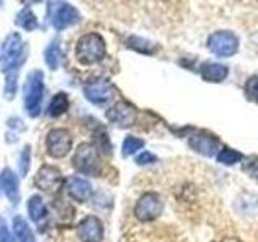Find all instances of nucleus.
Instances as JSON below:
<instances>
[{"label": "nucleus", "mask_w": 258, "mask_h": 242, "mask_svg": "<svg viewBox=\"0 0 258 242\" xmlns=\"http://www.w3.org/2000/svg\"><path fill=\"white\" fill-rule=\"evenodd\" d=\"M28 56V44L21 40V36L18 32L10 34L0 48V68L4 73H13L18 71V68L26 62Z\"/></svg>", "instance_id": "f257e3e1"}, {"label": "nucleus", "mask_w": 258, "mask_h": 242, "mask_svg": "<svg viewBox=\"0 0 258 242\" xmlns=\"http://www.w3.org/2000/svg\"><path fill=\"white\" fill-rule=\"evenodd\" d=\"M44 99V73L40 70H32L26 76L23 86V103L24 110L31 118L40 115Z\"/></svg>", "instance_id": "f03ea898"}, {"label": "nucleus", "mask_w": 258, "mask_h": 242, "mask_svg": "<svg viewBox=\"0 0 258 242\" xmlns=\"http://www.w3.org/2000/svg\"><path fill=\"white\" fill-rule=\"evenodd\" d=\"M107 55V47L105 40L99 32H89V34L81 36L76 44V58L83 65H94L99 63Z\"/></svg>", "instance_id": "7ed1b4c3"}, {"label": "nucleus", "mask_w": 258, "mask_h": 242, "mask_svg": "<svg viewBox=\"0 0 258 242\" xmlns=\"http://www.w3.org/2000/svg\"><path fill=\"white\" fill-rule=\"evenodd\" d=\"M73 166L83 174L94 176L99 173L100 157H99V150H97L95 145L89 142L81 144L75 152V157H73Z\"/></svg>", "instance_id": "20e7f679"}, {"label": "nucleus", "mask_w": 258, "mask_h": 242, "mask_svg": "<svg viewBox=\"0 0 258 242\" xmlns=\"http://www.w3.org/2000/svg\"><path fill=\"white\" fill-rule=\"evenodd\" d=\"M208 50L220 58H228V56L236 55L239 50V39L231 31H216L210 34L207 40Z\"/></svg>", "instance_id": "39448f33"}, {"label": "nucleus", "mask_w": 258, "mask_h": 242, "mask_svg": "<svg viewBox=\"0 0 258 242\" xmlns=\"http://www.w3.org/2000/svg\"><path fill=\"white\" fill-rule=\"evenodd\" d=\"M163 212V200L157 192H145L134 207V216L142 223L153 221Z\"/></svg>", "instance_id": "423d86ee"}, {"label": "nucleus", "mask_w": 258, "mask_h": 242, "mask_svg": "<svg viewBox=\"0 0 258 242\" xmlns=\"http://www.w3.org/2000/svg\"><path fill=\"white\" fill-rule=\"evenodd\" d=\"M45 147L52 158H63L68 155L73 147V136L64 128L50 129L45 139Z\"/></svg>", "instance_id": "0eeeda50"}, {"label": "nucleus", "mask_w": 258, "mask_h": 242, "mask_svg": "<svg viewBox=\"0 0 258 242\" xmlns=\"http://www.w3.org/2000/svg\"><path fill=\"white\" fill-rule=\"evenodd\" d=\"M86 99L94 105H105L115 97V86L105 78H94L84 84Z\"/></svg>", "instance_id": "6e6552de"}, {"label": "nucleus", "mask_w": 258, "mask_h": 242, "mask_svg": "<svg viewBox=\"0 0 258 242\" xmlns=\"http://www.w3.org/2000/svg\"><path fill=\"white\" fill-rule=\"evenodd\" d=\"M48 10H50V23L56 31L68 29L71 26H75V24H78L81 20L79 12L71 4L55 2V4H50Z\"/></svg>", "instance_id": "1a4fd4ad"}, {"label": "nucleus", "mask_w": 258, "mask_h": 242, "mask_svg": "<svg viewBox=\"0 0 258 242\" xmlns=\"http://www.w3.org/2000/svg\"><path fill=\"white\" fill-rule=\"evenodd\" d=\"M187 144L194 152H197L204 157H215L223 149L220 139L215 134L207 131H197L190 134Z\"/></svg>", "instance_id": "9d476101"}, {"label": "nucleus", "mask_w": 258, "mask_h": 242, "mask_svg": "<svg viewBox=\"0 0 258 242\" xmlns=\"http://www.w3.org/2000/svg\"><path fill=\"white\" fill-rule=\"evenodd\" d=\"M105 116H107V119L111 125H115L119 129H124L136 123L137 110L133 103H129L126 100H119L115 105H111L107 110V113H105Z\"/></svg>", "instance_id": "9b49d317"}, {"label": "nucleus", "mask_w": 258, "mask_h": 242, "mask_svg": "<svg viewBox=\"0 0 258 242\" xmlns=\"http://www.w3.org/2000/svg\"><path fill=\"white\" fill-rule=\"evenodd\" d=\"M78 237L81 242H102L103 223L94 215H89L78 224Z\"/></svg>", "instance_id": "f8f14e48"}, {"label": "nucleus", "mask_w": 258, "mask_h": 242, "mask_svg": "<svg viewBox=\"0 0 258 242\" xmlns=\"http://www.w3.org/2000/svg\"><path fill=\"white\" fill-rule=\"evenodd\" d=\"M61 183H63L61 171L56 166H52V165L40 166V169L36 174V186L40 191L53 192L60 188Z\"/></svg>", "instance_id": "ddd939ff"}, {"label": "nucleus", "mask_w": 258, "mask_h": 242, "mask_svg": "<svg viewBox=\"0 0 258 242\" xmlns=\"http://www.w3.org/2000/svg\"><path fill=\"white\" fill-rule=\"evenodd\" d=\"M64 191L76 202H86L92 196V186L87 179L79 176H70L64 179Z\"/></svg>", "instance_id": "4468645a"}, {"label": "nucleus", "mask_w": 258, "mask_h": 242, "mask_svg": "<svg viewBox=\"0 0 258 242\" xmlns=\"http://www.w3.org/2000/svg\"><path fill=\"white\" fill-rule=\"evenodd\" d=\"M0 186H2L4 194L8 197L12 204L20 202V179L10 168H4L0 173Z\"/></svg>", "instance_id": "2eb2a0df"}, {"label": "nucleus", "mask_w": 258, "mask_h": 242, "mask_svg": "<svg viewBox=\"0 0 258 242\" xmlns=\"http://www.w3.org/2000/svg\"><path fill=\"white\" fill-rule=\"evenodd\" d=\"M200 75L205 81H210V83H223L229 75V68L221 63L205 62L200 67Z\"/></svg>", "instance_id": "dca6fc26"}, {"label": "nucleus", "mask_w": 258, "mask_h": 242, "mask_svg": "<svg viewBox=\"0 0 258 242\" xmlns=\"http://www.w3.org/2000/svg\"><path fill=\"white\" fill-rule=\"evenodd\" d=\"M12 226H13L15 237L18 239L20 242H36L34 232H32L31 226L28 224V221L24 220L21 215H16L13 218Z\"/></svg>", "instance_id": "f3484780"}, {"label": "nucleus", "mask_w": 258, "mask_h": 242, "mask_svg": "<svg viewBox=\"0 0 258 242\" xmlns=\"http://www.w3.org/2000/svg\"><path fill=\"white\" fill-rule=\"evenodd\" d=\"M28 213H29V218L34 223H42L45 218L48 216V212H47V207L44 204V199L40 196H32L29 200H28Z\"/></svg>", "instance_id": "a211bd4d"}, {"label": "nucleus", "mask_w": 258, "mask_h": 242, "mask_svg": "<svg viewBox=\"0 0 258 242\" xmlns=\"http://www.w3.org/2000/svg\"><path fill=\"white\" fill-rule=\"evenodd\" d=\"M68 107H70L68 95L64 94V92H58V94H55V95L52 97L50 103H48L47 113H48V116L58 118V116L63 115V113H67Z\"/></svg>", "instance_id": "6ab92c4d"}, {"label": "nucleus", "mask_w": 258, "mask_h": 242, "mask_svg": "<svg viewBox=\"0 0 258 242\" xmlns=\"http://www.w3.org/2000/svg\"><path fill=\"white\" fill-rule=\"evenodd\" d=\"M45 63L47 67L50 70H56L60 67L61 63V58H63V53H61V47H60V39H55L50 42V45H48L45 48Z\"/></svg>", "instance_id": "aec40b11"}, {"label": "nucleus", "mask_w": 258, "mask_h": 242, "mask_svg": "<svg viewBox=\"0 0 258 242\" xmlns=\"http://www.w3.org/2000/svg\"><path fill=\"white\" fill-rule=\"evenodd\" d=\"M16 26H20L26 31H34L39 28V23L36 15L31 12V8H23V10L16 15Z\"/></svg>", "instance_id": "412c9836"}, {"label": "nucleus", "mask_w": 258, "mask_h": 242, "mask_svg": "<svg viewBox=\"0 0 258 242\" xmlns=\"http://www.w3.org/2000/svg\"><path fill=\"white\" fill-rule=\"evenodd\" d=\"M242 158H244V155H242L240 152L234 150V149H229V147H223L220 150V153L216 155L218 163L226 165V166L236 165V163H239V161H242Z\"/></svg>", "instance_id": "4be33fe9"}, {"label": "nucleus", "mask_w": 258, "mask_h": 242, "mask_svg": "<svg viewBox=\"0 0 258 242\" xmlns=\"http://www.w3.org/2000/svg\"><path fill=\"white\" fill-rule=\"evenodd\" d=\"M127 47L133 48V50H137L141 53H147V55H152L153 52L157 50V45H153L149 40H145L142 37H137V36H131L127 39Z\"/></svg>", "instance_id": "5701e85b"}, {"label": "nucleus", "mask_w": 258, "mask_h": 242, "mask_svg": "<svg viewBox=\"0 0 258 242\" xmlns=\"http://www.w3.org/2000/svg\"><path fill=\"white\" fill-rule=\"evenodd\" d=\"M145 145V141L141 139V137H136V136H127L124 142H123V157H131L134 153L139 152L142 147Z\"/></svg>", "instance_id": "b1692460"}, {"label": "nucleus", "mask_w": 258, "mask_h": 242, "mask_svg": "<svg viewBox=\"0 0 258 242\" xmlns=\"http://www.w3.org/2000/svg\"><path fill=\"white\" fill-rule=\"evenodd\" d=\"M245 95L248 100L258 103V75L250 76L245 83Z\"/></svg>", "instance_id": "393cba45"}, {"label": "nucleus", "mask_w": 258, "mask_h": 242, "mask_svg": "<svg viewBox=\"0 0 258 242\" xmlns=\"http://www.w3.org/2000/svg\"><path fill=\"white\" fill-rule=\"evenodd\" d=\"M16 79H18V71L7 73V86H5V97L8 100L13 99L16 94Z\"/></svg>", "instance_id": "a878e982"}, {"label": "nucleus", "mask_w": 258, "mask_h": 242, "mask_svg": "<svg viewBox=\"0 0 258 242\" xmlns=\"http://www.w3.org/2000/svg\"><path fill=\"white\" fill-rule=\"evenodd\" d=\"M29 165H31V145H26L21 152V158H20V174L26 176L29 171Z\"/></svg>", "instance_id": "bb28decb"}, {"label": "nucleus", "mask_w": 258, "mask_h": 242, "mask_svg": "<svg viewBox=\"0 0 258 242\" xmlns=\"http://www.w3.org/2000/svg\"><path fill=\"white\" fill-rule=\"evenodd\" d=\"M155 161H157V157L149 150L142 152L141 155H137V158H136L137 165H150V163H155Z\"/></svg>", "instance_id": "cd10ccee"}, {"label": "nucleus", "mask_w": 258, "mask_h": 242, "mask_svg": "<svg viewBox=\"0 0 258 242\" xmlns=\"http://www.w3.org/2000/svg\"><path fill=\"white\" fill-rule=\"evenodd\" d=\"M0 242H16L4 220H0Z\"/></svg>", "instance_id": "c85d7f7f"}, {"label": "nucleus", "mask_w": 258, "mask_h": 242, "mask_svg": "<svg viewBox=\"0 0 258 242\" xmlns=\"http://www.w3.org/2000/svg\"><path fill=\"white\" fill-rule=\"evenodd\" d=\"M0 5H2V4H0Z\"/></svg>", "instance_id": "c756f323"}]
</instances>
